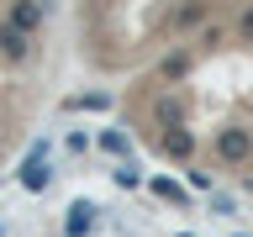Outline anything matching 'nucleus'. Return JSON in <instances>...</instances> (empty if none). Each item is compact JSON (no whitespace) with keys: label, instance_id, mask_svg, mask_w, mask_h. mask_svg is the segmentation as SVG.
<instances>
[{"label":"nucleus","instance_id":"1","mask_svg":"<svg viewBox=\"0 0 253 237\" xmlns=\"http://www.w3.org/2000/svg\"><path fill=\"white\" fill-rule=\"evenodd\" d=\"M216 158L227 163V169H243V163L253 158V137L243 132V126H221L216 132Z\"/></svg>","mask_w":253,"mask_h":237},{"label":"nucleus","instance_id":"2","mask_svg":"<svg viewBox=\"0 0 253 237\" xmlns=\"http://www.w3.org/2000/svg\"><path fill=\"white\" fill-rule=\"evenodd\" d=\"M42 21H47V0H11V5H5V27L27 32V37H37Z\"/></svg>","mask_w":253,"mask_h":237},{"label":"nucleus","instance_id":"3","mask_svg":"<svg viewBox=\"0 0 253 237\" xmlns=\"http://www.w3.org/2000/svg\"><path fill=\"white\" fill-rule=\"evenodd\" d=\"M158 153L174 158V163L195 158V132H190V126H164V137H158Z\"/></svg>","mask_w":253,"mask_h":237},{"label":"nucleus","instance_id":"4","mask_svg":"<svg viewBox=\"0 0 253 237\" xmlns=\"http://www.w3.org/2000/svg\"><path fill=\"white\" fill-rule=\"evenodd\" d=\"M0 53H5L11 63H27V58H32V37H27V32H16V27H5V21H0Z\"/></svg>","mask_w":253,"mask_h":237},{"label":"nucleus","instance_id":"5","mask_svg":"<svg viewBox=\"0 0 253 237\" xmlns=\"http://www.w3.org/2000/svg\"><path fill=\"white\" fill-rule=\"evenodd\" d=\"M95 227V205L90 200H74L69 205V221H63V237H84Z\"/></svg>","mask_w":253,"mask_h":237},{"label":"nucleus","instance_id":"6","mask_svg":"<svg viewBox=\"0 0 253 237\" xmlns=\"http://www.w3.org/2000/svg\"><path fill=\"white\" fill-rule=\"evenodd\" d=\"M153 121H158V126H185V106H179V95H158V100H153Z\"/></svg>","mask_w":253,"mask_h":237},{"label":"nucleus","instance_id":"7","mask_svg":"<svg viewBox=\"0 0 253 237\" xmlns=\"http://www.w3.org/2000/svg\"><path fill=\"white\" fill-rule=\"evenodd\" d=\"M206 16H211V0H185V5L174 11V27H179V32H190V27H201Z\"/></svg>","mask_w":253,"mask_h":237},{"label":"nucleus","instance_id":"8","mask_svg":"<svg viewBox=\"0 0 253 237\" xmlns=\"http://www.w3.org/2000/svg\"><path fill=\"white\" fill-rule=\"evenodd\" d=\"M47 179H53V174L42 169V142H37L32 158H27V169H21V185H27V190H47Z\"/></svg>","mask_w":253,"mask_h":237},{"label":"nucleus","instance_id":"9","mask_svg":"<svg viewBox=\"0 0 253 237\" xmlns=\"http://www.w3.org/2000/svg\"><path fill=\"white\" fill-rule=\"evenodd\" d=\"M190 63H195V53H185V47H179V53H169V58L158 63V79H185Z\"/></svg>","mask_w":253,"mask_h":237},{"label":"nucleus","instance_id":"10","mask_svg":"<svg viewBox=\"0 0 253 237\" xmlns=\"http://www.w3.org/2000/svg\"><path fill=\"white\" fill-rule=\"evenodd\" d=\"M63 111H111V95L106 90H90V95H69Z\"/></svg>","mask_w":253,"mask_h":237},{"label":"nucleus","instance_id":"11","mask_svg":"<svg viewBox=\"0 0 253 237\" xmlns=\"http://www.w3.org/2000/svg\"><path fill=\"white\" fill-rule=\"evenodd\" d=\"M153 195H158V200H174V205H190V195L174 185V179H153Z\"/></svg>","mask_w":253,"mask_h":237},{"label":"nucleus","instance_id":"12","mask_svg":"<svg viewBox=\"0 0 253 237\" xmlns=\"http://www.w3.org/2000/svg\"><path fill=\"white\" fill-rule=\"evenodd\" d=\"M100 148H106V153H126V137L122 132H100Z\"/></svg>","mask_w":253,"mask_h":237},{"label":"nucleus","instance_id":"13","mask_svg":"<svg viewBox=\"0 0 253 237\" xmlns=\"http://www.w3.org/2000/svg\"><path fill=\"white\" fill-rule=\"evenodd\" d=\"M237 42H253V5L237 16Z\"/></svg>","mask_w":253,"mask_h":237},{"label":"nucleus","instance_id":"14","mask_svg":"<svg viewBox=\"0 0 253 237\" xmlns=\"http://www.w3.org/2000/svg\"><path fill=\"white\" fill-rule=\"evenodd\" d=\"M116 185H126V190H132V185H142V174L132 169V163H122V169H116Z\"/></svg>","mask_w":253,"mask_h":237}]
</instances>
